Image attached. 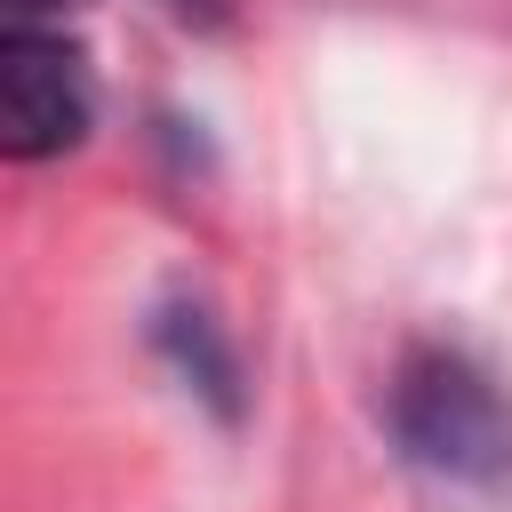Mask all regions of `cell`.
<instances>
[{
  "instance_id": "1",
  "label": "cell",
  "mask_w": 512,
  "mask_h": 512,
  "mask_svg": "<svg viewBox=\"0 0 512 512\" xmlns=\"http://www.w3.org/2000/svg\"><path fill=\"white\" fill-rule=\"evenodd\" d=\"M392 448L448 488H512V392L456 344H408L384 384Z\"/></svg>"
},
{
  "instance_id": "2",
  "label": "cell",
  "mask_w": 512,
  "mask_h": 512,
  "mask_svg": "<svg viewBox=\"0 0 512 512\" xmlns=\"http://www.w3.org/2000/svg\"><path fill=\"white\" fill-rule=\"evenodd\" d=\"M96 120V80L88 56L56 24H8L0 40V144L16 168L64 160Z\"/></svg>"
},
{
  "instance_id": "3",
  "label": "cell",
  "mask_w": 512,
  "mask_h": 512,
  "mask_svg": "<svg viewBox=\"0 0 512 512\" xmlns=\"http://www.w3.org/2000/svg\"><path fill=\"white\" fill-rule=\"evenodd\" d=\"M152 344L168 352V368H176L216 416H240V352H232V336H224V320H216L208 304H192V296L160 304Z\"/></svg>"
},
{
  "instance_id": "4",
  "label": "cell",
  "mask_w": 512,
  "mask_h": 512,
  "mask_svg": "<svg viewBox=\"0 0 512 512\" xmlns=\"http://www.w3.org/2000/svg\"><path fill=\"white\" fill-rule=\"evenodd\" d=\"M168 16H184V24H216L224 16V0H160Z\"/></svg>"
},
{
  "instance_id": "5",
  "label": "cell",
  "mask_w": 512,
  "mask_h": 512,
  "mask_svg": "<svg viewBox=\"0 0 512 512\" xmlns=\"http://www.w3.org/2000/svg\"><path fill=\"white\" fill-rule=\"evenodd\" d=\"M8 8H16V24H40V16H48V8H64V0H8Z\"/></svg>"
}]
</instances>
